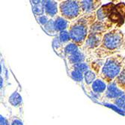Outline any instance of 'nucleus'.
<instances>
[{"label": "nucleus", "instance_id": "nucleus-17", "mask_svg": "<svg viewBox=\"0 0 125 125\" xmlns=\"http://www.w3.org/2000/svg\"><path fill=\"white\" fill-rule=\"evenodd\" d=\"M81 49V47H79L78 45L74 43L73 42L71 41L69 43H67L65 44L64 49V59L73 55L78 50Z\"/></svg>", "mask_w": 125, "mask_h": 125}, {"label": "nucleus", "instance_id": "nucleus-13", "mask_svg": "<svg viewBox=\"0 0 125 125\" xmlns=\"http://www.w3.org/2000/svg\"><path fill=\"white\" fill-rule=\"evenodd\" d=\"M97 78V74L92 70L90 69L87 72L84 73V79H83V83L82 84L83 89L85 90V93L88 92V90L90 88V86L92 85V84L94 83V81Z\"/></svg>", "mask_w": 125, "mask_h": 125}, {"label": "nucleus", "instance_id": "nucleus-20", "mask_svg": "<svg viewBox=\"0 0 125 125\" xmlns=\"http://www.w3.org/2000/svg\"><path fill=\"white\" fill-rule=\"evenodd\" d=\"M108 104H112L114 106H115L117 108L120 109L121 110H123L125 108V94H124L116 99L109 101Z\"/></svg>", "mask_w": 125, "mask_h": 125}, {"label": "nucleus", "instance_id": "nucleus-22", "mask_svg": "<svg viewBox=\"0 0 125 125\" xmlns=\"http://www.w3.org/2000/svg\"><path fill=\"white\" fill-rule=\"evenodd\" d=\"M114 82L120 89H121L125 92V69L115 79V80Z\"/></svg>", "mask_w": 125, "mask_h": 125}, {"label": "nucleus", "instance_id": "nucleus-23", "mask_svg": "<svg viewBox=\"0 0 125 125\" xmlns=\"http://www.w3.org/2000/svg\"><path fill=\"white\" fill-rule=\"evenodd\" d=\"M74 69H76V71H79L83 73V74L87 72L88 71H89L91 69L90 67V65L87 62H80V63H78V64H73V65H71Z\"/></svg>", "mask_w": 125, "mask_h": 125}, {"label": "nucleus", "instance_id": "nucleus-29", "mask_svg": "<svg viewBox=\"0 0 125 125\" xmlns=\"http://www.w3.org/2000/svg\"><path fill=\"white\" fill-rule=\"evenodd\" d=\"M122 111H123V112H124V113H125V108H124V109H123V110H122Z\"/></svg>", "mask_w": 125, "mask_h": 125}, {"label": "nucleus", "instance_id": "nucleus-12", "mask_svg": "<svg viewBox=\"0 0 125 125\" xmlns=\"http://www.w3.org/2000/svg\"><path fill=\"white\" fill-rule=\"evenodd\" d=\"M54 19V26H55V29L58 34L62 31L68 30L70 27V25L71 22L66 20L65 18L62 17L59 14L53 17Z\"/></svg>", "mask_w": 125, "mask_h": 125}, {"label": "nucleus", "instance_id": "nucleus-28", "mask_svg": "<svg viewBox=\"0 0 125 125\" xmlns=\"http://www.w3.org/2000/svg\"><path fill=\"white\" fill-rule=\"evenodd\" d=\"M2 88H3V78L1 76V89H2Z\"/></svg>", "mask_w": 125, "mask_h": 125}, {"label": "nucleus", "instance_id": "nucleus-4", "mask_svg": "<svg viewBox=\"0 0 125 125\" xmlns=\"http://www.w3.org/2000/svg\"><path fill=\"white\" fill-rule=\"evenodd\" d=\"M59 14L71 22L76 20L83 14L80 6V2L78 0L59 1Z\"/></svg>", "mask_w": 125, "mask_h": 125}, {"label": "nucleus", "instance_id": "nucleus-5", "mask_svg": "<svg viewBox=\"0 0 125 125\" xmlns=\"http://www.w3.org/2000/svg\"><path fill=\"white\" fill-rule=\"evenodd\" d=\"M105 34L89 33L88 35L81 47L82 50L87 55V58L97 50L102 43Z\"/></svg>", "mask_w": 125, "mask_h": 125}, {"label": "nucleus", "instance_id": "nucleus-7", "mask_svg": "<svg viewBox=\"0 0 125 125\" xmlns=\"http://www.w3.org/2000/svg\"><path fill=\"white\" fill-rule=\"evenodd\" d=\"M124 94H125V92L117 86L115 82L109 83L108 84V87H107L106 92L103 95L102 104L108 103L109 101L116 99Z\"/></svg>", "mask_w": 125, "mask_h": 125}, {"label": "nucleus", "instance_id": "nucleus-1", "mask_svg": "<svg viewBox=\"0 0 125 125\" xmlns=\"http://www.w3.org/2000/svg\"><path fill=\"white\" fill-rule=\"evenodd\" d=\"M89 65L97 76L109 84L125 69V56L117 54L105 59H95L91 62Z\"/></svg>", "mask_w": 125, "mask_h": 125}, {"label": "nucleus", "instance_id": "nucleus-6", "mask_svg": "<svg viewBox=\"0 0 125 125\" xmlns=\"http://www.w3.org/2000/svg\"><path fill=\"white\" fill-rule=\"evenodd\" d=\"M118 29L117 26L113 24L111 21L107 19L104 20H97L94 23L91 27L89 33H98V34H106L108 31L114 29Z\"/></svg>", "mask_w": 125, "mask_h": 125}, {"label": "nucleus", "instance_id": "nucleus-24", "mask_svg": "<svg viewBox=\"0 0 125 125\" xmlns=\"http://www.w3.org/2000/svg\"><path fill=\"white\" fill-rule=\"evenodd\" d=\"M35 19H36L37 22L39 23V25L43 28L52 18L46 15V14H43V15L39 16V17H36Z\"/></svg>", "mask_w": 125, "mask_h": 125}, {"label": "nucleus", "instance_id": "nucleus-14", "mask_svg": "<svg viewBox=\"0 0 125 125\" xmlns=\"http://www.w3.org/2000/svg\"><path fill=\"white\" fill-rule=\"evenodd\" d=\"M66 64V67H67V74L71 78H72V79L73 81H75L77 83H80L81 85L83 83V79H84V74L81 72H79L78 71H76V69L68 64Z\"/></svg>", "mask_w": 125, "mask_h": 125}, {"label": "nucleus", "instance_id": "nucleus-26", "mask_svg": "<svg viewBox=\"0 0 125 125\" xmlns=\"http://www.w3.org/2000/svg\"><path fill=\"white\" fill-rule=\"evenodd\" d=\"M115 8L124 18H125V3L124 2L117 3L115 6Z\"/></svg>", "mask_w": 125, "mask_h": 125}, {"label": "nucleus", "instance_id": "nucleus-9", "mask_svg": "<svg viewBox=\"0 0 125 125\" xmlns=\"http://www.w3.org/2000/svg\"><path fill=\"white\" fill-rule=\"evenodd\" d=\"M43 5L44 13L46 15L51 18L55 17L59 14V1H53V0H42Z\"/></svg>", "mask_w": 125, "mask_h": 125}, {"label": "nucleus", "instance_id": "nucleus-25", "mask_svg": "<svg viewBox=\"0 0 125 125\" xmlns=\"http://www.w3.org/2000/svg\"><path fill=\"white\" fill-rule=\"evenodd\" d=\"M9 125H23V121L22 120L17 117V116H11L8 119Z\"/></svg>", "mask_w": 125, "mask_h": 125}, {"label": "nucleus", "instance_id": "nucleus-8", "mask_svg": "<svg viewBox=\"0 0 125 125\" xmlns=\"http://www.w3.org/2000/svg\"><path fill=\"white\" fill-rule=\"evenodd\" d=\"M79 2L83 14L97 12L102 6V2L99 0H80Z\"/></svg>", "mask_w": 125, "mask_h": 125}, {"label": "nucleus", "instance_id": "nucleus-3", "mask_svg": "<svg viewBox=\"0 0 125 125\" xmlns=\"http://www.w3.org/2000/svg\"><path fill=\"white\" fill-rule=\"evenodd\" d=\"M97 20V14L94 12L83 14L76 20L71 22L68 29L71 41L79 47H82L88 35L91 27Z\"/></svg>", "mask_w": 125, "mask_h": 125}, {"label": "nucleus", "instance_id": "nucleus-10", "mask_svg": "<svg viewBox=\"0 0 125 125\" xmlns=\"http://www.w3.org/2000/svg\"><path fill=\"white\" fill-rule=\"evenodd\" d=\"M65 64H68L70 65H73L80 62H87V55L84 53V52L80 49L73 53V55L68 56V57L65 58L64 59Z\"/></svg>", "mask_w": 125, "mask_h": 125}, {"label": "nucleus", "instance_id": "nucleus-2", "mask_svg": "<svg viewBox=\"0 0 125 125\" xmlns=\"http://www.w3.org/2000/svg\"><path fill=\"white\" fill-rule=\"evenodd\" d=\"M125 49V36L119 29H114L106 33L100 47L87 58V62L95 59H105L115 55Z\"/></svg>", "mask_w": 125, "mask_h": 125}, {"label": "nucleus", "instance_id": "nucleus-15", "mask_svg": "<svg viewBox=\"0 0 125 125\" xmlns=\"http://www.w3.org/2000/svg\"><path fill=\"white\" fill-rule=\"evenodd\" d=\"M52 48H53L55 52L57 54V55H59L62 59H64V49L65 44L62 43L60 42V41L59 40V38H57V36H55V37H54V38L52 40Z\"/></svg>", "mask_w": 125, "mask_h": 125}, {"label": "nucleus", "instance_id": "nucleus-18", "mask_svg": "<svg viewBox=\"0 0 125 125\" xmlns=\"http://www.w3.org/2000/svg\"><path fill=\"white\" fill-rule=\"evenodd\" d=\"M43 29L44 30V31L47 34H48L49 35H52V36H57L58 33L56 32L55 29V26H54V19L52 18L43 27Z\"/></svg>", "mask_w": 125, "mask_h": 125}, {"label": "nucleus", "instance_id": "nucleus-19", "mask_svg": "<svg viewBox=\"0 0 125 125\" xmlns=\"http://www.w3.org/2000/svg\"><path fill=\"white\" fill-rule=\"evenodd\" d=\"M31 8H32V12H33V14L35 17L45 14L43 5L42 3L41 0V2L38 4H31Z\"/></svg>", "mask_w": 125, "mask_h": 125}, {"label": "nucleus", "instance_id": "nucleus-16", "mask_svg": "<svg viewBox=\"0 0 125 125\" xmlns=\"http://www.w3.org/2000/svg\"><path fill=\"white\" fill-rule=\"evenodd\" d=\"M8 103L11 106H13L15 109L22 108V100L21 95L17 92H14L11 94V95L8 98Z\"/></svg>", "mask_w": 125, "mask_h": 125}, {"label": "nucleus", "instance_id": "nucleus-21", "mask_svg": "<svg viewBox=\"0 0 125 125\" xmlns=\"http://www.w3.org/2000/svg\"><path fill=\"white\" fill-rule=\"evenodd\" d=\"M57 38H59L60 42L63 44H66L71 41V35L68 30H65V31H62L59 32L57 35Z\"/></svg>", "mask_w": 125, "mask_h": 125}, {"label": "nucleus", "instance_id": "nucleus-11", "mask_svg": "<svg viewBox=\"0 0 125 125\" xmlns=\"http://www.w3.org/2000/svg\"><path fill=\"white\" fill-rule=\"evenodd\" d=\"M114 2H111L109 3L106 4L105 5H102L100 8V9L97 10V11L96 12L97 20L102 21V20H104L108 18L110 13L112 12V9L114 8V7L117 4V3H114Z\"/></svg>", "mask_w": 125, "mask_h": 125}, {"label": "nucleus", "instance_id": "nucleus-27", "mask_svg": "<svg viewBox=\"0 0 125 125\" xmlns=\"http://www.w3.org/2000/svg\"><path fill=\"white\" fill-rule=\"evenodd\" d=\"M0 125H9L8 120H7L2 115H0Z\"/></svg>", "mask_w": 125, "mask_h": 125}]
</instances>
